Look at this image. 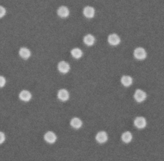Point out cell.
<instances>
[{"instance_id":"cell-15","label":"cell","mask_w":164,"mask_h":161,"mask_svg":"<svg viewBox=\"0 0 164 161\" xmlns=\"http://www.w3.org/2000/svg\"><path fill=\"white\" fill-rule=\"evenodd\" d=\"M83 41L85 43V44L88 46H92L94 45L95 42V38L91 34H87L83 38Z\"/></svg>"},{"instance_id":"cell-18","label":"cell","mask_w":164,"mask_h":161,"mask_svg":"<svg viewBox=\"0 0 164 161\" xmlns=\"http://www.w3.org/2000/svg\"><path fill=\"white\" fill-rule=\"evenodd\" d=\"M7 11L4 7L0 5V18L3 17L6 14Z\"/></svg>"},{"instance_id":"cell-20","label":"cell","mask_w":164,"mask_h":161,"mask_svg":"<svg viewBox=\"0 0 164 161\" xmlns=\"http://www.w3.org/2000/svg\"><path fill=\"white\" fill-rule=\"evenodd\" d=\"M5 140V135L2 131H0V144L3 143Z\"/></svg>"},{"instance_id":"cell-11","label":"cell","mask_w":164,"mask_h":161,"mask_svg":"<svg viewBox=\"0 0 164 161\" xmlns=\"http://www.w3.org/2000/svg\"><path fill=\"white\" fill-rule=\"evenodd\" d=\"M19 98L21 100L28 102L29 101L31 98V93L28 90H22L19 93Z\"/></svg>"},{"instance_id":"cell-14","label":"cell","mask_w":164,"mask_h":161,"mask_svg":"<svg viewBox=\"0 0 164 161\" xmlns=\"http://www.w3.org/2000/svg\"><path fill=\"white\" fill-rule=\"evenodd\" d=\"M71 125L75 129H79L82 126V121L78 117H74L71 121Z\"/></svg>"},{"instance_id":"cell-8","label":"cell","mask_w":164,"mask_h":161,"mask_svg":"<svg viewBox=\"0 0 164 161\" xmlns=\"http://www.w3.org/2000/svg\"><path fill=\"white\" fill-rule=\"evenodd\" d=\"M96 140L100 143H105L108 140V135L105 131H101L98 132L96 136Z\"/></svg>"},{"instance_id":"cell-5","label":"cell","mask_w":164,"mask_h":161,"mask_svg":"<svg viewBox=\"0 0 164 161\" xmlns=\"http://www.w3.org/2000/svg\"><path fill=\"white\" fill-rule=\"evenodd\" d=\"M58 68L60 72H62L63 74H66L70 70V66L69 63L65 62V61H60V62L58 63Z\"/></svg>"},{"instance_id":"cell-13","label":"cell","mask_w":164,"mask_h":161,"mask_svg":"<svg viewBox=\"0 0 164 161\" xmlns=\"http://www.w3.org/2000/svg\"><path fill=\"white\" fill-rule=\"evenodd\" d=\"M19 55L22 58L27 59L30 57L31 52L29 49H28L26 47H22L19 50Z\"/></svg>"},{"instance_id":"cell-2","label":"cell","mask_w":164,"mask_h":161,"mask_svg":"<svg viewBox=\"0 0 164 161\" xmlns=\"http://www.w3.org/2000/svg\"><path fill=\"white\" fill-rule=\"evenodd\" d=\"M146 93L145 92L140 89H138L135 91V93L134 94V97L135 100L139 103H141L144 101L145 99H146Z\"/></svg>"},{"instance_id":"cell-4","label":"cell","mask_w":164,"mask_h":161,"mask_svg":"<svg viewBox=\"0 0 164 161\" xmlns=\"http://www.w3.org/2000/svg\"><path fill=\"white\" fill-rule=\"evenodd\" d=\"M108 41L111 45L115 46L118 45L120 43L121 39L119 36L116 34H112L109 35V37H108Z\"/></svg>"},{"instance_id":"cell-16","label":"cell","mask_w":164,"mask_h":161,"mask_svg":"<svg viewBox=\"0 0 164 161\" xmlns=\"http://www.w3.org/2000/svg\"><path fill=\"white\" fill-rule=\"evenodd\" d=\"M122 140L125 143H129L132 140V135L130 131H126L122 135Z\"/></svg>"},{"instance_id":"cell-9","label":"cell","mask_w":164,"mask_h":161,"mask_svg":"<svg viewBox=\"0 0 164 161\" xmlns=\"http://www.w3.org/2000/svg\"><path fill=\"white\" fill-rule=\"evenodd\" d=\"M57 14L60 17L65 18L69 15V11L67 7L61 6L58 9Z\"/></svg>"},{"instance_id":"cell-7","label":"cell","mask_w":164,"mask_h":161,"mask_svg":"<svg viewBox=\"0 0 164 161\" xmlns=\"http://www.w3.org/2000/svg\"><path fill=\"white\" fill-rule=\"evenodd\" d=\"M83 14L87 18H92L95 15L94 8L91 6H87L83 8Z\"/></svg>"},{"instance_id":"cell-10","label":"cell","mask_w":164,"mask_h":161,"mask_svg":"<svg viewBox=\"0 0 164 161\" xmlns=\"http://www.w3.org/2000/svg\"><path fill=\"white\" fill-rule=\"evenodd\" d=\"M58 97L62 101H67L69 97V92L65 89H61L58 92Z\"/></svg>"},{"instance_id":"cell-1","label":"cell","mask_w":164,"mask_h":161,"mask_svg":"<svg viewBox=\"0 0 164 161\" xmlns=\"http://www.w3.org/2000/svg\"><path fill=\"white\" fill-rule=\"evenodd\" d=\"M134 56L136 59L142 60L146 58L147 53L142 47H139L134 50Z\"/></svg>"},{"instance_id":"cell-19","label":"cell","mask_w":164,"mask_h":161,"mask_svg":"<svg viewBox=\"0 0 164 161\" xmlns=\"http://www.w3.org/2000/svg\"><path fill=\"white\" fill-rule=\"evenodd\" d=\"M6 84V79L3 76H0V87H3Z\"/></svg>"},{"instance_id":"cell-17","label":"cell","mask_w":164,"mask_h":161,"mask_svg":"<svg viewBox=\"0 0 164 161\" xmlns=\"http://www.w3.org/2000/svg\"><path fill=\"white\" fill-rule=\"evenodd\" d=\"M71 54L73 58L76 59H79L82 56L83 53L81 49H79L78 48H74L71 50Z\"/></svg>"},{"instance_id":"cell-6","label":"cell","mask_w":164,"mask_h":161,"mask_svg":"<svg viewBox=\"0 0 164 161\" xmlns=\"http://www.w3.org/2000/svg\"><path fill=\"white\" fill-rule=\"evenodd\" d=\"M44 139L48 143L53 144L57 140V136L53 131H48L44 135Z\"/></svg>"},{"instance_id":"cell-12","label":"cell","mask_w":164,"mask_h":161,"mask_svg":"<svg viewBox=\"0 0 164 161\" xmlns=\"http://www.w3.org/2000/svg\"><path fill=\"white\" fill-rule=\"evenodd\" d=\"M121 83L123 84L124 87H130V85H132L133 83V79L132 77L128 76V75H123L121 78Z\"/></svg>"},{"instance_id":"cell-3","label":"cell","mask_w":164,"mask_h":161,"mask_svg":"<svg viewBox=\"0 0 164 161\" xmlns=\"http://www.w3.org/2000/svg\"><path fill=\"white\" fill-rule=\"evenodd\" d=\"M135 126L138 128L139 129L144 128L146 126V120L143 117H136V119L134 121Z\"/></svg>"}]
</instances>
